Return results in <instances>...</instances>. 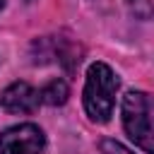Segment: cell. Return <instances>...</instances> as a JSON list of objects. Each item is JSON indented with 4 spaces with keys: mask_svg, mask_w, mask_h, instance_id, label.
<instances>
[{
    "mask_svg": "<svg viewBox=\"0 0 154 154\" xmlns=\"http://www.w3.org/2000/svg\"><path fill=\"white\" fill-rule=\"evenodd\" d=\"M118 77L106 63H94L87 70L84 82V111L94 123H108L116 106Z\"/></svg>",
    "mask_w": 154,
    "mask_h": 154,
    "instance_id": "6da1fadb",
    "label": "cell"
},
{
    "mask_svg": "<svg viewBox=\"0 0 154 154\" xmlns=\"http://www.w3.org/2000/svg\"><path fill=\"white\" fill-rule=\"evenodd\" d=\"M120 111L128 137L147 154H154V96L147 91H128Z\"/></svg>",
    "mask_w": 154,
    "mask_h": 154,
    "instance_id": "7a4b0ae2",
    "label": "cell"
},
{
    "mask_svg": "<svg viewBox=\"0 0 154 154\" xmlns=\"http://www.w3.org/2000/svg\"><path fill=\"white\" fill-rule=\"evenodd\" d=\"M46 135L34 123H19L0 135V154H41Z\"/></svg>",
    "mask_w": 154,
    "mask_h": 154,
    "instance_id": "3957f363",
    "label": "cell"
},
{
    "mask_svg": "<svg viewBox=\"0 0 154 154\" xmlns=\"http://www.w3.org/2000/svg\"><path fill=\"white\" fill-rule=\"evenodd\" d=\"M41 101V89H34L29 82H12L2 94H0V106L7 113H31L38 108Z\"/></svg>",
    "mask_w": 154,
    "mask_h": 154,
    "instance_id": "277c9868",
    "label": "cell"
},
{
    "mask_svg": "<svg viewBox=\"0 0 154 154\" xmlns=\"http://www.w3.org/2000/svg\"><path fill=\"white\" fill-rule=\"evenodd\" d=\"M67 94L70 89L63 79H51L46 87H41V101L48 106H63L67 101Z\"/></svg>",
    "mask_w": 154,
    "mask_h": 154,
    "instance_id": "5b68a950",
    "label": "cell"
},
{
    "mask_svg": "<svg viewBox=\"0 0 154 154\" xmlns=\"http://www.w3.org/2000/svg\"><path fill=\"white\" fill-rule=\"evenodd\" d=\"M101 154H132L128 147H123L116 140H103L101 142Z\"/></svg>",
    "mask_w": 154,
    "mask_h": 154,
    "instance_id": "8992f818",
    "label": "cell"
},
{
    "mask_svg": "<svg viewBox=\"0 0 154 154\" xmlns=\"http://www.w3.org/2000/svg\"><path fill=\"white\" fill-rule=\"evenodd\" d=\"M2 7H5V0H0V10H2Z\"/></svg>",
    "mask_w": 154,
    "mask_h": 154,
    "instance_id": "52a82bcc",
    "label": "cell"
}]
</instances>
